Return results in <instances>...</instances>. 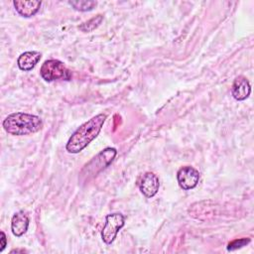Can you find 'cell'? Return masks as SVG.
<instances>
[{
    "instance_id": "obj_1",
    "label": "cell",
    "mask_w": 254,
    "mask_h": 254,
    "mask_svg": "<svg viewBox=\"0 0 254 254\" xmlns=\"http://www.w3.org/2000/svg\"><path fill=\"white\" fill-rule=\"evenodd\" d=\"M105 120L106 114L100 113L80 125L69 137L65 146L66 151L71 154H76L82 151L97 137Z\"/></svg>"
},
{
    "instance_id": "obj_2",
    "label": "cell",
    "mask_w": 254,
    "mask_h": 254,
    "mask_svg": "<svg viewBox=\"0 0 254 254\" xmlns=\"http://www.w3.org/2000/svg\"><path fill=\"white\" fill-rule=\"evenodd\" d=\"M2 125L7 133L22 136L40 131L43 127V121L37 115L24 112H15L9 114L4 119Z\"/></svg>"
},
{
    "instance_id": "obj_3",
    "label": "cell",
    "mask_w": 254,
    "mask_h": 254,
    "mask_svg": "<svg viewBox=\"0 0 254 254\" xmlns=\"http://www.w3.org/2000/svg\"><path fill=\"white\" fill-rule=\"evenodd\" d=\"M117 151L114 148H106L101 151L83 167L79 174L80 180L85 182L96 176L114 160Z\"/></svg>"
},
{
    "instance_id": "obj_4",
    "label": "cell",
    "mask_w": 254,
    "mask_h": 254,
    "mask_svg": "<svg viewBox=\"0 0 254 254\" xmlns=\"http://www.w3.org/2000/svg\"><path fill=\"white\" fill-rule=\"evenodd\" d=\"M41 76L48 82L64 79L69 80L71 77L70 71L66 68V66L58 60H48L45 61L40 69Z\"/></svg>"
},
{
    "instance_id": "obj_5",
    "label": "cell",
    "mask_w": 254,
    "mask_h": 254,
    "mask_svg": "<svg viewBox=\"0 0 254 254\" xmlns=\"http://www.w3.org/2000/svg\"><path fill=\"white\" fill-rule=\"evenodd\" d=\"M125 217L122 213H111L105 218V224L101 231V238L106 244H111L117 236L118 231L124 226Z\"/></svg>"
},
{
    "instance_id": "obj_6",
    "label": "cell",
    "mask_w": 254,
    "mask_h": 254,
    "mask_svg": "<svg viewBox=\"0 0 254 254\" xmlns=\"http://www.w3.org/2000/svg\"><path fill=\"white\" fill-rule=\"evenodd\" d=\"M178 184L181 189L188 190L194 189L199 181V173L190 166L182 167L177 173Z\"/></svg>"
},
{
    "instance_id": "obj_7",
    "label": "cell",
    "mask_w": 254,
    "mask_h": 254,
    "mask_svg": "<svg viewBox=\"0 0 254 254\" xmlns=\"http://www.w3.org/2000/svg\"><path fill=\"white\" fill-rule=\"evenodd\" d=\"M141 192L146 197H153L159 190L160 182L157 175L152 172L145 173L138 182Z\"/></svg>"
},
{
    "instance_id": "obj_8",
    "label": "cell",
    "mask_w": 254,
    "mask_h": 254,
    "mask_svg": "<svg viewBox=\"0 0 254 254\" xmlns=\"http://www.w3.org/2000/svg\"><path fill=\"white\" fill-rule=\"evenodd\" d=\"M251 92V86L248 79L242 75L237 76L231 86V94L236 100L246 99Z\"/></svg>"
},
{
    "instance_id": "obj_9",
    "label": "cell",
    "mask_w": 254,
    "mask_h": 254,
    "mask_svg": "<svg viewBox=\"0 0 254 254\" xmlns=\"http://www.w3.org/2000/svg\"><path fill=\"white\" fill-rule=\"evenodd\" d=\"M41 53L36 51L25 52L19 56L17 60V64L21 70L29 71L36 66V64L41 60Z\"/></svg>"
},
{
    "instance_id": "obj_10",
    "label": "cell",
    "mask_w": 254,
    "mask_h": 254,
    "mask_svg": "<svg viewBox=\"0 0 254 254\" xmlns=\"http://www.w3.org/2000/svg\"><path fill=\"white\" fill-rule=\"evenodd\" d=\"M13 5L16 11L23 17L29 18L37 14L40 10L42 5L41 1H23V0H16L13 1Z\"/></svg>"
},
{
    "instance_id": "obj_11",
    "label": "cell",
    "mask_w": 254,
    "mask_h": 254,
    "mask_svg": "<svg viewBox=\"0 0 254 254\" xmlns=\"http://www.w3.org/2000/svg\"><path fill=\"white\" fill-rule=\"evenodd\" d=\"M29 227V217L24 211L16 212L11 220V230L17 237L26 233Z\"/></svg>"
},
{
    "instance_id": "obj_12",
    "label": "cell",
    "mask_w": 254,
    "mask_h": 254,
    "mask_svg": "<svg viewBox=\"0 0 254 254\" xmlns=\"http://www.w3.org/2000/svg\"><path fill=\"white\" fill-rule=\"evenodd\" d=\"M102 21H103V16L102 15H97V16L91 18L90 20L82 23L78 28H79L80 31L88 33V32H91V31L95 30L101 24Z\"/></svg>"
},
{
    "instance_id": "obj_13",
    "label": "cell",
    "mask_w": 254,
    "mask_h": 254,
    "mask_svg": "<svg viewBox=\"0 0 254 254\" xmlns=\"http://www.w3.org/2000/svg\"><path fill=\"white\" fill-rule=\"evenodd\" d=\"M68 4L77 11L85 12V11L92 10L96 6L97 2L96 1H68Z\"/></svg>"
},
{
    "instance_id": "obj_14",
    "label": "cell",
    "mask_w": 254,
    "mask_h": 254,
    "mask_svg": "<svg viewBox=\"0 0 254 254\" xmlns=\"http://www.w3.org/2000/svg\"><path fill=\"white\" fill-rule=\"evenodd\" d=\"M248 243H250V238H238L234 239L231 242L228 243L227 245V250L228 251H234L236 249H239L243 246H246Z\"/></svg>"
},
{
    "instance_id": "obj_15",
    "label": "cell",
    "mask_w": 254,
    "mask_h": 254,
    "mask_svg": "<svg viewBox=\"0 0 254 254\" xmlns=\"http://www.w3.org/2000/svg\"><path fill=\"white\" fill-rule=\"evenodd\" d=\"M0 242H1V244H0V252H2L3 250H4V248H5V246H6V244H7V238H6V235H5V233H4V231H1V238H0Z\"/></svg>"
}]
</instances>
